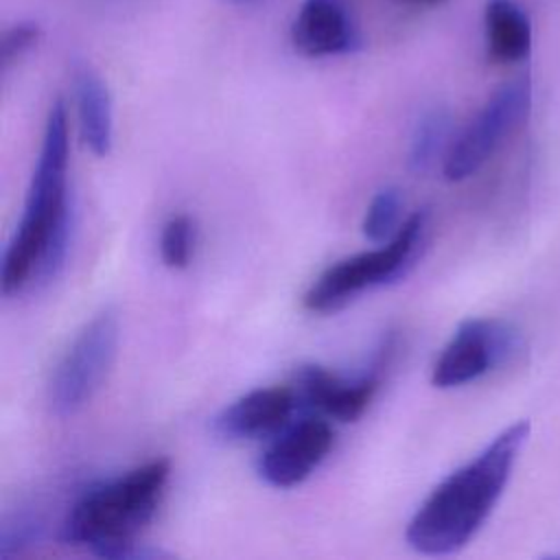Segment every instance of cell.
Instances as JSON below:
<instances>
[{
	"instance_id": "obj_1",
	"label": "cell",
	"mask_w": 560,
	"mask_h": 560,
	"mask_svg": "<svg viewBox=\"0 0 560 560\" xmlns=\"http://www.w3.org/2000/svg\"><path fill=\"white\" fill-rule=\"evenodd\" d=\"M70 230L68 114L63 101H55L46 118L24 212L4 252L2 293L15 295L31 282L52 280L63 267Z\"/></svg>"
},
{
	"instance_id": "obj_2",
	"label": "cell",
	"mask_w": 560,
	"mask_h": 560,
	"mask_svg": "<svg viewBox=\"0 0 560 560\" xmlns=\"http://www.w3.org/2000/svg\"><path fill=\"white\" fill-rule=\"evenodd\" d=\"M527 435V420L510 424L468 464L442 479L407 525L409 547L424 556H448L470 542L503 494Z\"/></svg>"
},
{
	"instance_id": "obj_3",
	"label": "cell",
	"mask_w": 560,
	"mask_h": 560,
	"mask_svg": "<svg viewBox=\"0 0 560 560\" xmlns=\"http://www.w3.org/2000/svg\"><path fill=\"white\" fill-rule=\"evenodd\" d=\"M171 477L166 457L83 492L63 521V538L98 558H138L136 540L151 523Z\"/></svg>"
},
{
	"instance_id": "obj_4",
	"label": "cell",
	"mask_w": 560,
	"mask_h": 560,
	"mask_svg": "<svg viewBox=\"0 0 560 560\" xmlns=\"http://www.w3.org/2000/svg\"><path fill=\"white\" fill-rule=\"evenodd\" d=\"M427 225L429 212L424 208L416 210L385 245L330 265L304 293V308L335 313L363 291L400 280L420 256Z\"/></svg>"
},
{
	"instance_id": "obj_5",
	"label": "cell",
	"mask_w": 560,
	"mask_h": 560,
	"mask_svg": "<svg viewBox=\"0 0 560 560\" xmlns=\"http://www.w3.org/2000/svg\"><path fill=\"white\" fill-rule=\"evenodd\" d=\"M118 339L120 322L114 306L101 308L77 332L48 385V407L57 418L79 413L96 396L116 361Z\"/></svg>"
},
{
	"instance_id": "obj_6",
	"label": "cell",
	"mask_w": 560,
	"mask_h": 560,
	"mask_svg": "<svg viewBox=\"0 0 560 560\" xmlns=\"http://www.w3.org/2000/svg\"><path fill=\"white\" fill-rule=\"evenodd\" d=\"M532 107V81L521 74L492 92L475 118L451 142L444 158V177L462 182L475 175L501 147V142L527 118Z\"/></svg>"
},
{
	"instance_id": "obj_7",
	"label": "cell",
	"mask_w": 560,
	"mask_h": 560,
	"mask_svg": "<svg viewBox=\"0 0 560 560\" xmlns=\"http://www.w3.org/2000/svg\"><path fill=\"white\" fill-rule=\"evenodd\" d=\"M521 348V332L508 322L470 317L457 326L451 341L440 352L431 383L438 389L462 387L510 363Z\"/></svg>"
},
{
	"instance_id": "obj_8",
	"label": "cell",
	"mask_w": 560,
	"mask_h": 560,
	"mask_svg": "<svg viewBox=\"0 0 560 560\" xmlns=\"http://www.w3.org/2000/svg\"><path fill=\"white\" fill-rule=\"evenodd\" d=\"M335 433L322 418H304L276 438L258 459V475L273 488L300 486L330 453Z\"/></svg>"
},
{
	"instance_id": "obj_9",
	"label": "cell",
	"mask_w": 560,
	"mask_h": 560,
	"mask_svg": "<svg viewBox=\"0 0 560 560\" xmlns=\"http://www.w3.org/2000/svg\"><path fill=\"white\" fill-rule=\"evenodd\" d=\"M295 405L293 387H258L221 409L212 418V431L223 440H260L282 431Z\"/></svg>"
},
{
	"instance_id": "obj_10",
	"label": "cell",
	"mask_w": 560,
	"mask_h": 560,
	"mask_svg": "<svg viewBox=\"0 0 560 560\" xmlns=\"http://www.w3.org/2000/svg\"><path fill=\"white\" fill-rule=\"evenodd\" d=\"M291 44L304 57H337L361 48L359 28L346 0H304L293 24Z\"/></svg>"
},
{
	"instance_id": "obj_11",
	"label": "cell",
	"mask_w": 560,
	"mask_h": 560,
	"mask_svg": "<svg viewBox=\"0 0 560 560\" xmlns=\"http://www.w3.org/2000/svg\"><path fill=\"white\" fill-rule=\"evenodd\" d=\"M293 389L298 400L302 398L326 416L341 422H354L370 407L378 389V370L372 368L370 374L357 381H346L324 365L306 363L298 368Z\"/></svg>"
},
{
	"instance_id": "obj_12",
	"label": "cell",
	"mask_w": 560,
	"mask_h": 560,
	"mask_svg": "<svg viewBox=\"0 0 560 560\" xmlns=\"http://www.w3.org/2000/svg\"><path fill=\"white\" fill-rule=\"evenodd\" d=\"M72 90L81 138L94 155L105 158L114 142V112L109 90L101 74L85 59H74L72 63Z\"/></svg>"
},
{
	"instance_id": "obj_13",
	"label": "cell",
	"mask_w": 560,
	"mask_h": 560,
	"mask_svg": "<svg viewBox=\"0 0 560 560\" xmlns=\"http://www.w3.org/2000/svg\"><path fill=\"white\" fill-rule=\"evenodd\" d=\"M488 57L497 63H514L532 50V24L512 0H490L483 13Z\"/></svg>"
},
{
	"instance_id": "obj_14",
	"label": "cell",
	"mask_w": 560,
	"mask_h": 560,
	"mask_svg": "<svg viewBox=\"0 0 560 560\" xmlns=\"http://www.w3.org/2000/svg\"><path fill=\"white\" fill-rule=\"evenodd\" d=\"M451 136V116L444 107H433L420 116L409 140V168L413 173H427L433 168L440 155L448 153Z\"/></svg>"
},
{
	"instance_id": "obj_15",
	"label": "cell",
	"mask_w": 560,
	"mask_h": 560,
	"mask_svg": "<svg viewBox=\"0 0 560 560\" xmlns=\"http://www.w3.org/2000/svg\"><path fill=\"white\" fill-rule=\"evenodd\" d=\"M402 203L405 199L400 188L387 186L378 190L365 210V217L361 223L363 236L370 243H387L400 228L398 219L402 212Z\"/></svg>"
},
{
	"instance_id": "obj_16",
	"label": "cell",
	"mask_w": 560,
	"mask_h": 560,
	"mask_svg": "<svg viewBox=\"0 0 560 560\" xmlns=\"http://www.w3.org/2000/svg\"><path fill=\"white\" fill-rule=\"evenodd\" d=\"M195 252V221L188 214L171 217L160 234V256L171 269H186Z\"/></svg>"
},
{
	"instance_id": "obj_17",
	"label": "cell",
	"mask_w": 560,
	"mask_h": 560,
	"mask_svg": "<svg viewBox=\"0 0 560 560\" xmlns=\"http://www.w3.org/2000/svg\"><path fill=\"white\" fill-rule=\"evenodd\" d=\"M42 37V28L37 22H18L13 26H9L4 33H2V39H0V66H2V72H7L13 63H18L24 55H28L37 42Z\"/></svg>"
},
{
	"instance_id": "obj_18",
	"label": "cell",
	"mask_w": 560,
	"mask_h": 560,
	"mask_svg": "<svg viewBox=\"0 0 560 560\" xmlns=\"http://www.w3.org/2000/svg\"><path fill=\"white\" fill-rule=\"evenodd\" d=\"M392 2L400 4V7H409V9H431V7L442 4L444 0H392Z\"/></svg>"
}]
</instances>
